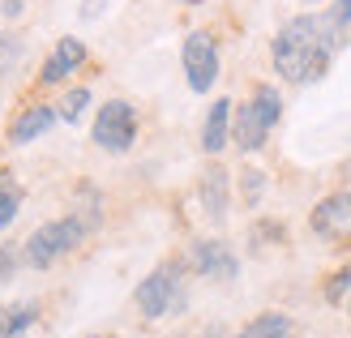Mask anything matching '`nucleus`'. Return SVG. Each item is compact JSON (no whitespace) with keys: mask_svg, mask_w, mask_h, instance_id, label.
<instances>
[{"mask_svg":"<svg viewBox=\"0 0 351 338\" xmlns=\"http://www.w3.org/2000/svg\"><path fill=\"white\" fill-rule=\"evenodd\" d=\"M335 47H339V30L326 22V13H300L274 34L270 60L283 82L308 86V82H322L330 73Z\"/></svg>","mask_w":351,"mask_h":338,"instance_id":"nucleus-1","label":"nucleus"},{"mask_svg":"<svg viewBox=\"0 0 351 338\" xmlns=\"http://www.w3.org/2000/svg\"><path fill=\"white\" fill-rule=\"evenodd\" d=\"M133 309L146 322H163V317H180L189 309V265L184 257H167L137 282L133 291Z\"/></svg>","mask_w":351,"mask_h":338,"instance_id":"nucleus-2","label":"nucleus"},{"mask_svg":"<svg viewBox=\"0 0 351 338\" xmlns=\"http://www.w3.org/2000/svg\"><path fill=\"white\" fill-rule=\"evenodd\" d=\"M90 231L95 223L86 219V215H60V219H51L43 227H34L26 244H22V261L30 265V270H51L56 261H64L69 253H77V248L90 240Z\"/></svg>","mask_w":351,"mask_h":338,"instance_id":"nucleus-3","label":"nucleus"},{"mask_svg":"<svg viewBox=\"0 0 351 338\" xmlns=\"http://www.w3.org/2000/svg\"><path fill=\"white\" fill-rule=\"evenodd\" d=\"M90 137H95V146L108 150V154H129L137 146V108L129 99H108L95 112Z\"/></svg>","mask_w":351,"mask_h":338,"instance_id":"nucleus-4","label":"nucleus"},{"mask_svg":"<svg viewBox=\"0 0 351 338\" xmlns=\"http://www.w3.org/2000/svg\"><path fill=\"white\" fill-rule=\"evenodd\" d=\"M180 64H184V82L193 95H206L215 90L219 82V47L206 30H189L184 34V47H180Z\"/></svg>","mask_w":351,"mask_h":338,"instance_id":"nucleus-5","label":"nucleus"},{"mask_svg":"<svg viewBox=\"0 0 351 338\" xmlns=\"http://www.w3.org/2000/svg\"><path fill=\"white\" fill-rule=\"evenodd\" d=\"M308 227H313V236H322V240H330V244L351 248V189L326 193V197L313 206Z\"/></svg>","mask_w":351,"mask_h":338,"instance_id":"nucleus-6","label":"nucleus"},{"mask_svg":"<svg viewBox=\"0 0 351 338\" xmlns=\"http://www.w3.org/2000/svg\"><path fill=\"white\" fill-rule=\"evenodd\" d=\"M184 265L202 278H215V282H232L240 274V257L232 253V244L223 240H193L189 253H184Z\"/></svg>","mask_w":351,"mask_h":338,"instance_id":"nucleus-7","label":"nucleus"},{"mask_svg":"<svg viewBox=\"0 0 351 338\" xmlns=\"http://www.w3.org/2000/svg\"><path fill=\"white\" fill-rule=\"evenodd\" d=\"M270 133H274V120L261 112L253 99L249 103H232V141H236V150L257 154L270 141Z\"/></svg>","mask_w":351,"mask_h":338,"instance_id":"nucleus-8","label":"nucleus"},{"mask_svg":"<svg viewBox=\"0 0 351 338\" xmlns=\"http://www.w3.org/2000/svg\"><path fill=\"white\" fill-rule=\"evenodd\" d=\"M197 202L206 210L210 223H223L227 210H232V171L223 163H206L197 176Z\"/></svg>","mask_w":351,"mask_h":338,"instance_id":"nucleus-9","label":"nucleus"},{"mask_svg":"<svg viewBox=\"0 0 351 338\" xmlns=\"http://www.w3.org/2000/svg\"><path fill=\"white\" fill-rule=\"evenodd\" d=\"M90 60V51H86L82 39H73V34H64V39H56V47H51V56L43 60L39 69V86H64L69 77L77 73V69Z\"/></svg>","mask_w":351,"mask_h":338,"instance_id":"nucleus-10","label":"nucleus"},{"mask_svg":"<svg viewBox=\"0 0 351 338\" xmlns=\"http://www.w3.org/2000/svg\"><path fill=\"white\" fill-rule=\"evenodd\" d=\"M51 124H56V103H26V108L9 120L5 137H9V146H26V141L43 137Z\"/></svg>","mask_w":351,"mask_h":338,"instance_id":"nucleus-11","label":"nucleus"},{"mask_svg":"<svg viewBox=\"0 0 351 338\" xmlns=\"http://www.w3.org/2000/svg\"><path fill=\"white\" fill-rule=\"evenodd\" d=\"M232 141V99H215L206 112V124H202V150L210 158H219Z\"/></svg>","mask_w":351,"mask_h":338,"instance_id":"nucleus-12","label":"nucleus"},{"mask_svg":"<svg viewBox=\"0 0 351 338\" xmlns=\"http://www.w3.org/2000/svg\"><path fill=\"white\" fill-rule=\"evenodd\" d=\"M34 322H39V304H34V300L0 304V338H22Z\"/></svg>","mask_w":351,"mask_h":338,"instance_id":"nucleus-13","label":"nucleus"},{"mask_svg":"<svg viewBox=\"0 0 351 338\" xmlns=\"http://www.w3.org/2000/svg\"><path fill=\"white\" fill-rule=\"evenodd\" d=\"M236 338H295V322L287 313H257Z\"/></svg>","mask_w":351,"mask_h":338,"instance_id":"nucleus-14","label":"nucleus"},{"mask_svg":"<svg viewBox=\"0 0 351 338\" xmlns=\"http://www.w3.org/2000/svg\"><path fill=\"white\" fill-rule=\"evenodd\" d=\"M22 202H26V189H22V180L9 171V167H0V231H5L13 219H17V210H22Z\"/></svg>","mask_w":351,"mask_h":338,"instance_id":"nucleus-15","label":"nucleus"},{"mask_svg":"<svg viewBox=\"0 0 351 338\" xmlns=\"http://www.w3.org/2000/svg\"><path fill=\"white\" fill-rule=\"evenodd\" d=\"M86 108H90V86H69V90H64V99L56 103V120H64V124H77V120L86 116Z\"/></svg>","mask_w":351,"mask_h":338,"instance_id":"nucleus-16","label":"nucleus"},{"mask_svg":"<svg viewBox=\"0 0 351 338\" xmlns=\"http://www.w3.org/2000/svg\"><path fill=\"white\" fill-rule=\"evenodd\" d=\"M22 60H26V39L13 34V30H0V77L13 73Z\"/></svg>","mask_w":351,"mask_h":338,"instance_id":"nucleus-17","label":"nucleus"},{"mask_svg":"<svg viewBox=\"0 0 351 338\" xmlns=\"http://www.w3.org/2000/svg\"><path fill=\"white\" fill-rule=\"evenodd\" d=\"M261 193H266V171H257V167L240 171V197H244V206L257 210L261 206Z\"/></svg>","mask_w":351,"mask_h":338,"instance_id":"nucleus-18","label":"nucleus"},{"mask_svg":"<svg viewBox=\"0 0 351 338\" xmlns=\"http://www.w3.org/2000/svg\"><path fill=\"white\" fill-rule=\"evenodd\" d=\"M347 291H351V265H343L339 274H330V282H326V300H330V304H343Z\"/></svg>","mask_w":351,"mask_h":338,"instance_id":"nucleus-19","label":"nucleus"},{"mask_svg":"<svg viewBox=\"0 0 351 338\" xmlns=\"http://www.w3.org/2000/svg\"><path fill=\"white\" fill-rule=\"evenodd\" d=\"M326 22H330V26H335V30L343 34V30L351 26V0H335V5L326 9Z\"/></svg>","mask_w":351,"mask_h":338,"instance_id":"nucleus-20","label":"nucleus"},{"mask_svg":"<svg viewBox=\"0 0 351 338\" xmlns=\"http://www.w3.org/2000/svg\"><path fill=\"white\" fill-rule=\"evenodd\" d=\"M17 261H22V248H17V244H5V248H0V287L13 278V265H17Z\"/></svg>","mask_w":351,"mask_h":338,"instance_id":"nucleus-21","label":"nucleus"},{"mask_svg":"<svg viewBox=\"0 0 351 338\" xmlns=\"http://www.w3.org/2000/svg\"><path fill=\"white\" fill-rule=\"evenodd\" d=\"M103 5H108V0H82V17H86V22H95V17L103 13Z\"/></svg>","mask_w":351,"mask_h":338,"instance_id":"nucleus-22","label":"nucleus"},{"mask_svg":"<svg viewBox=\"0 0 351 338\" xmlns=\"http://www.w3.org/2000/svg\"><path fill=\"white\" fill-rule=\"evenodd\" d=\"M22 0H0V13H5V17H22Z\"/></svg>","mask_w":351,"mask_h":338,"instance_id":"nucleus-23","label":"nucleus"},{"mask_svg":"<svg viewBox=\"0 0 351 338\" xmlns=\"http://www.w3.org/2000/svg\"><path fill=\"white\" fill-rule=\"evenodd\" d=\"M202 338H227V334H223L219 326H210V330H202Z\"/></svg>","mask_w":351,"mask_h":338,"instance_id":"nucleus-24","label":"nucleus"},{"mask_svg":"<svg viewBox=\"0 0 351 338\" xmlns=\"http://www.w3.org/2000/svg\"><path fill=\"white\" fill-rule=\"evenodd\" d=\"M86 338H116V334H86Z\"/></svg>","mask_w":351,"mask_h":338,"instance_id":"nucleus-25","label":"nucleus"},{"mask_svg":"<svg viewBox=\"0 0 351 338\" xmlns=\"http://www.w3.org/2000/svg\"><path fill=\"white\" fill-rule=\"evenodd\" d=\"M180 5H202V0H180Z\"/></svg>","mask_w":351,"mask_h":338,"instance_id":"nucleus-26","label":"nucleus"},{"mask_svg":"<svg viewBox=\"0 0 351 338\" xmlns=\"http://www.w3.org/2000/svg\"><path fill=\"white\" fill-rule=\"evenodd\" d=\"M347 313H351V295H347Z\"/></svg>","mask_w":351,"mask_h":338,"instance_id":"nucleus-27","label":"nucleus"},{"mask_svg":"<svg viewBox=\"0 0 351 338\" xmlns=\"http://www.w3.org/2000/svg\"><path fill=\"white\" fill-rule=\"evenodd\" d=\"M347 171H351V163H347Z\"/></svg>","mask_w":351,"mask_h":338,"instance_id":"nucleus-28","label":"nucleus"}]
</instances>
